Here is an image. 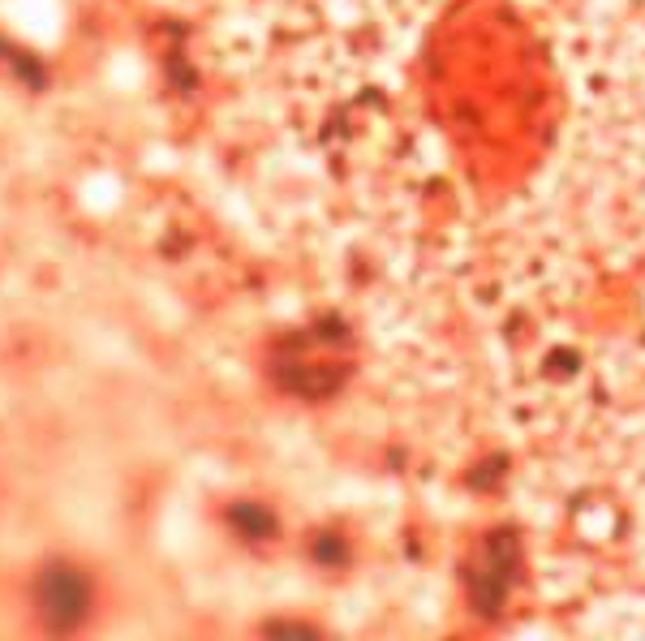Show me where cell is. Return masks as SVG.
Wrapping results in <instances>:
<instances>
[{
	"label": "cell",
	"mask_w": 645,
	"mask_h": 641,
	"mask_svg": "<svg viewBox=\"0 0 645 641\" xmlns=\"http://www.w3.org/2000/svg\"><path fill=\"white\" fill-rule=\"evenodd\" d=\"M48 586H52V594L43 598V603H48V616L56 611V603H65V620H61V624H69V620H74L78 611H82V586H78V581L69 577V573H52Z\"/></svg>",
	"instance_id": "cell-1"
}]
</instances>
